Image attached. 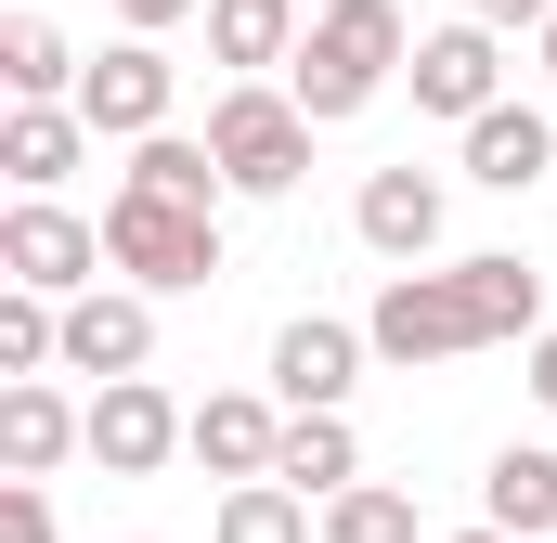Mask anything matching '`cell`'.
Masks as SVG:
<instances>
[{"label":"cell","instance_id":"cell-20","mask_svg":"<svg viewBox=\"0 0 557 543\" xmlns=\"http://www.w3.org/2000/svg\"><path fill=\"white\" fill-rule=\"evenodd\" d=\"M117 194H156V207H221L234 181H221V155H208V142L156 130V142H131V181H117Z\"/></svg>","mask_w":557,"mask_h":543},{"label":"cell","instance_id":"cell-9","mask_svg":"<svg viewBox=\"0 0 557 543\" xmlns=\"http://www.w3.org/2000/svg\"><path fill=\"white\" fill-rule=\"evenodd\" d=\"M350 376H363V324L298 311V324L273 337V402L285 414H350Z\"/></svg>","mask_w":557,"mask_h":543},{"label":"cell","instance_id":"cell-22","mask_svg":"<svg viewBox=\"0 0 557 543\" xmlns=\"http://www.w3.org/2000/svg\"><path fill=\"white\" fill-rule=\"evenodd\" d=\"M208 543H324V531H311V505L285 479H247V492H221V531Z\"/></svg>","mask_w":557,"mask_h":543},{"label":"cell","instance_id":"cell-12","mask_svg":"<svg viewBox=\"0 0 557 543\" xmlns=\"http://www.w3.org/2000/svg\"><path fill=\"white\" fill-rule=\"evenodd\" d=\"M273 453H285V414L260 402V389H208V402H195V466H208V479L247 492V479H273Z\"/></svg>","mask_w":557,"mask_h":543},{"label":"cell","instance_id":"cell-1","mask_svg":"<svg viewBox=\"0 0 557 543\" xmlns=\"http://www.w3.org/2000/svg\"><path fill=\"white\" fill-rule=\"evenodd\" d=\"M506 337H545V272L532 260H441V272H389L376 311H363V350L376 363H467V350H506Z\"/></svg>","mask_w":557,"mask_h":543},{"label":"cell","instance_id":"cell-3","mask_svg":"<svg viewBox=\"0 0 557 543\" xmlns=\"http://www.w3.org/2000/svg\"><path fill=\"white\" fill-rule=\"evenodd\" d=\"M104 260L131 272L143 298H195L221 272V207H156V194H117L104 207Z\"/></svg>","mask_w":557,"mask_h":543},{"label":"cell","instance_id":"cell-8","mask_svg":"<svg viewBox=\"0 0 557 543\" xmlns=\"http://www.w3.org/2000/svg\"><path fill=\"white\" fill-rule=\"evenodd\" d=\"M403 78H416L428 117H454V130H480V117L506 104V52H493V26H428Z\"/></svg>","mask_w":557,"mask_h":543},{"label":"cell","instance_id":"cell-28","mask_svg":"<svg viewBox=\"0 0 557 543\" xmlns=\"http://www.w3.org/2000/svg\"><path fill=\"white\" fill-rule=\"evenodd\" d=\"M545 78H557V26H545Z\"/></svg>","mask_w":557,"mask_h":543},{"label":"cell","instance_id":"cell-10","mask_svg":"<svg viewBox=\"0 0 557 543\" xmlns=\"http://www.w3.org/2000/svg\"><path fill=\"white\" fill-rule=\"evenodd\" d=\"M143 363H156V311H143L131 285H91V298H65V376H104V389H131Z\"/></svg>","mask_w":557,"mask_h":543},{"label":"cell","instance_id":"cell-7","mask_svg":"<svg viewBox=\"0 0 557 543\" xmlns=\"http://www.w3.org/2000/svg\"><path fill=\"white\" fill-rule=\"evenodd\" d=\"M169 91H182V65H169L156 39H117V52L78 78V117H91V142H156L169 130Z\"/></svg>","mask_w":557,"mask_h":543},{"label":"cell","instance_id":"cell-4","mask_svg":"<svg viewBox=\"0 0 557 543\" xmlns=\"http://www.w3.org/2000/svg\"><path fill=\"white\" fill-rule=\"evenodd\" d=\"M208 155H221L234 194H298V168H311V117H298V91H273V78L221 91V104H208Z\"/></svg>","mask_w":557,"mask_h":543},{"label":"cell","instance_id":"cell-6","mask_svg":"<svg viewBox=\"0 0 557 543\" xmlns=\"http://www.w3.org/2000/svg\"><path fill=\"white\" fill-rule=\"evenodd\" d=\"M169 453H195V414L169 402L156 376H131V389H91V466H104V479H156Z\"/></svg>","mask_w":557,"mask_h":543},{"label":"cell","instance_id":"cell-2","mask_svg":"<svg viewBox=\"0 0 557 543\" xmlns=\"http://www.w3.org/2000/svg\"><path fill=\"white\" fill-rule=\"evenodd\" d=\"M403 65H416V26H403V0H324V26L298 39L285 91H298V117L324 130V117H363V104H376Z\"/></svg>","mask_w":557,"mask_h":543},{"label":"cell","instance_id":"cell-16","mask_svg":"<svg viewBox=\"0 0 557 543\" xmlns=\"http://www.w3.org/2000/svg\"><path fill=\"white\" fill-rule=\"evenodd\" d=\"M273 479L298 492V505H337V492H363V440H350V414H285Z\"/></svg>","mask_w":557,"mask_h":543},{"label":"cell","instance_id":"cell-27","mask_svg":"<svg viewBox=\"0 0 557 543\" xmlns=\"http://www.w3.org/2000/svg\"><path fill=\"white\" fill-rule=\"evenodd\" d=\"M532 402L557 414V324H545V337H532Z\"/></svg>","mask_w":557,"mask_h":543},{"label":"cell","instance_id":"cell-14","mask_svg":"<svg viewBox=\"0 0 557 543\" xmlns=\"http://www.w3.org/2000/svg\"><path fill=\"white\" fill-rule=\"evenodd\" d=\"M480 531H506V543L557 531V440H506V453H493V479H480Z\"/></svg>","mask_w":557,"mask_h":543},{"label":"cell","instance_id":"cell-23","mask_svg":"<svg viewBox=\"0 0 557 543\" xmlns=\"http://www.w3.org/2000/svg\"><path fill=\"white\" fill-rule=\"evenodd\" d=\"M324 543H428V531H416V505H403V492H376V479H363V492H337V505H324Z\"/></svg>","mask_w":557,"mask_h":543},{"label":"cell","instance_id":"cell-15","mask_svg":"<svg viewBox=\"0 0 557 543\" xmlns=\"http://www.w3.org/2000/svg\"><path fill=\"white\" fill-rule=\"evenodd\" d=\"M545 168H557V117L545 104H493L467 130V181H493V194H532Z\"/></svg>","mask_w":557,"mask_h":543},{"label":"cell","instance_id":"cell-26","mask_svg":"<svg viewBox=\"0 0 557 543\" xmlns=\"http://www.w3.org/2000/svg\"><path fill=\"white\" fill-rule=\"evenodd\" d=\"M131 13V39H156V26H182V13H208V0H117Z\"/></svg>","mask_w":557,"mask_h":543},{"label":"cell","instance_id":"cell-18","mask_svg":"<svg viewBox=\"0 0 557 543\" xmlns=\"http://www.w3.org/2000/svg\"><path fill=\"white\" fill-rule=\"evenodd\" d=\"M298 39H311L298 0H208V52L234 65V91H247L260 65H298Z\"/></svg>","mask_w":557,"mask_h":543},{"label":"cell","instance_id":"cell-24","mask_svg":"<svg viewBox=\"0 0 557 543\" xmlns=\"http://www.w3.org/2000/svg\"><path fill=\"white\" fill-rule=\"evenodd\" d=\"M0 543H65V531H52V492H39V479H13V492H0Z\"/></svg>","mask_w":557,"mask_h":543},{"label":"cell","instance_id":"cell-25","mask_svg":"<svg viewBox=\"0 0 557 543\" xmlns=\"http://www.w3.org/2000/svg\"><path fill=\"white\" fill-rule=\"evenodd\" d=\"M467 26H493V39L506 26H557V0H467Z\"/></svg>","mask_w":557,"mask_h":543},{"label":"cell","instance_id":"cell-11","mask_svg":"<svg viewBox=\"0 0 557 543\" xmlns=\"http://www.w3.org/2000/svg\"><path fill=\"white\" fill-rule=\"evenodd\" d=\"M350 233H363L376 260H403V272H416L428 247H441V181H428L416 155H403V168H363V194H350Z\"/></svg>","mask_w":557,"mask_h":543},{"label":"cell","instance_id":"cell-19","mask_svg":"<svg viewBox=\"0 0 557 543\" xmlns=\"http://www.w3.org/2000/svg\"><path fill=\"white\" fill-rule=\"evenodd\" d=\"M0 78H13V104H78V52H65V26L52 13H0Z\"/></svg>","mask_w":557,"mask_h":543},{"label":"cell","instance_id":"cell-21","mask_svg":"<svg viewBox=\"0 0 557 543\" xmlns=\"http://www.w3.org/2000/svg\"><path fill=\"white\" fill-rule=\"evenodd\" d=\"M52 363H65V298H26V285H13V298H0V376L26 389V376H52Z\"/></svg>","mask_w":557,"mask_h":543},{"label":"cell","instance_id":"cell-13","mask_svg":"<svg viewBox=\"0 0 557 543\" xmlns=\"http://www.w3.org/2000/svg\"><path fill=\"white\" fill-rule=\"evenodd\" d=\"M65 453H91V414H65V389H52V376L0 389V466H13V479H52Z\"/></svg>","mask_w":557,"mask_h":543},{"label":"cell","instance_id":"cell-5","mask_svg":"<svg viewBox=\"0 0 557 543\" xmlns=\"http://www.w3.org/2000/svg\"><path fill=\"white\" fill-rule=\"evenodd\" d=\"M0 272H13L26 298H91L104 233H91L78 207H52V194H13V220H0Z\"/></svg>","mask_w":557,"mask_h":543},{"label":"cell","instance_id":"cell-29","mask_svg":"<svg viewBox=\"0 0 557 543\" xmlns=\"http://www.w3.org/2000/svg\"><path fill=\"white\" fill-rule=\"evenodd\" d=\"M454 543H506V531H454Z\"/></svg>","mask_w":557,"mask_h":543},{"label":"cell","instance_id":"cell-17","mask_svg":"<svg viewBox=\"0 0 557 543\" xmlns=\"http://www.w3.org/2000/svg\"><path fill=\"white\" fill-rule=\"evenodd\" d=\"M78 155H91V117H78V104H13V117H0V168H13V194H52Z\"/></svg>","mask_w":557,"mask_h":543}]
</instances>
